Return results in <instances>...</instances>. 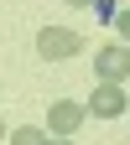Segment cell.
<instances>
[{
  "label": "cell",
  "instance_id": "52a82bcc",
  "mask_svg": "<svg viewBox=\"0 0 130 145\" xmlns=\"http://www.w3.org/2000/svg\"><path fill=\"white\" fill-rule=\"evenodd\" d=\"M109 26H115L125 42H130V5H125V10H115V21H109Z\"/></svg>",
  "mask_w": 130,
  "mask_h": 145
},
{
  "label": "cell",
  "instance_id": "30bf717a",
  "mask_svg": "<svg viewBox=\"0 0 130 145\" xmlns=\"http://www.w3.org/2000/svg\"><path fill=\"white\" fill-rule=\"evenodd\" d=\"M0 140H5V119H0Z\"/></svg>",
  "mask_w": 130,
  "mask_h": 145
},
{
  "label": "cell",
  "instance_id": "7a4b0ae2",
  "mask_svg": "<svg viewBox=\"0 0 130 145\" xmlns=\"http://www.w3.org/2000/svg\"><path fill=\"white\" fill-rule=\"evenodd\" d=\"M94 72H99V83H125L130 78V47H99Z\"/></svg>",
  "mask_w": 130,
  "mask_h": 145
},
{
  "label": "cell",
  "instance_id": "6da1fadb",
  "mask_svg": "<svg viewBox=\"0 0 130 145\" xmlns=\"http://www.w3.org/2000/svg\"><path fill=\"white\" fill-rule=\"evenodd\" d=\"M36 52H42L47 62L78 57V52H83V36H78V31H68V26H42V31H36Z\"/></svg>",
  "mask_w": 130,
  "mask_h": 145
},
{
  "label": "cell",
  "instance_id": "9c48e42d",
  "mask_svg": "<svg viewBox=\"0 0 130 145\" xmlns=\"http://www.w3.org/2000/svg\"><path fill=\"white\" fill-rule=\"evenodd\" d=\"M68 5H94V0H68Z\"/></svg>",
  "mask_w": 130,
  "mask_h": 145
},
{
  "label": "cell",
  "instance_id": "5b68a950",
  "mask_svg": "<svg viewBox=\"0 0 130 145\" xmlns=\"http://www.w3.org/2000/svg\"><path fill=\"white\" fill-rule=\"evenodd\" d=\"M11 145H47V130H36V124H21V130H11Z\"/></svg>",
  "mask_w": 130,
  "mask_h": 145
},
{
  "label": "cell",
  "instance_id": "ba28073f",
  "mask_svg": "<svg viewBox=\"0 0 130 145\" xmlns=\"http://www.w3.org/2000/svg\"><path fill=\"white\" fill-rule=\"evenodd\" d=\"M47 145H73V135H57V140H47Z\"/></svg>",
  "mask_w": 130,
  "mask_h": 145
},
{
  "label": "cell",
  "instance_id": "8992f818",
  "mask_svg": "<svg viewBox=\"0 0 130 145\" xmlns=\"http://www.w3.org/2000/svg\"><path fill=\"white\" fill-rule=\"evenodd\" d=\"M115 10H120V0H94V16H99V21L109 26V21H115Z\"/></svg>",
  "mask_w": 130,
  "mask_h": 145
},
{
  "label": "cell",
  "instance_id": "277c9868",
  "mask_svg": "<svg viewBox=\"0 0 130 145\" xmlns=\"http://www.w3.org/2000/svg\"><path fill=\"white\" fill-rule=\"evenodd\" d=\"M83 114H88L83 104L63 99V104H52V109H47V130H52V135H73V130L83 124Z\"/></svg>",
  "mask_w": 130,
  "mask_h": 145
},
{
  "label": "cell",
  "instance_id": "3957f363",
  "mask_svg": "<svg viewBox=\"0 0 130 145\" xmlns=\"http://www.w3.org/2000/svg\"><path fill=\"white\" fill-rule=\"evenodd\" d=\"M130 109V99L120 93V83H99L94 93H88V114L94 119H115V114H125Z\"/></svg>",
  "mask_w": 130,
  "mask_h": 145
}]
</instances>
